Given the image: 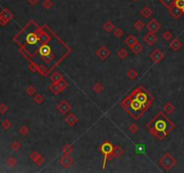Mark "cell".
<instances>
[{"label": "cell", "instance_id": "1", "mask_svg": "<svg viewBox=\"0 0 184 173\" xmlns=\"http://www.w3.org/2000/svg\"><path fill=\"white\" fill-rule=\"evenodd\" d=\"M20 52L35 67L36 72L46 77L70 53V47L47 25L28 23L15 36Z\"/></svg>", "mask_w": 184, "mask_h": 173}, {"label": "cell", "instance_id": "2", "mask_svg": "<svg viewBox=\"0 0 184 173\" xmlns=\"http://www.w3.org/2000/svg\"><path fill=\"white\" fill-rule=\"evenodd\" d=\"M153 97L144 87L135 88L121 102V106L135 120L139 119L152 106Z\"/></svg>", "mask_w": 184, "mask_h": 173}, {"label": "cell", "instance_id": "3", "mask_svg": "<svg viewBox=\"0 0 184 173\" xmlns=\"http://www.w3.org/2000/svg\"><path fill=\"white\" fill-rule=\"evenodd\" d=\"M146 128L155 137L162 140L173 130L174 123L165 116L162 112H159L151 122L146 124Z\"/></svg>", "mask_w": 184, "mask_h": 173}, {"label": "cell", "instance_id": "4", "mask_svg": "<svg viewBox=\"0 0 184 173\" xmlns=\"http://www.w3.org/2000/svg\"><path fill=\"white\" fill-rule=\"evenodd\" d=\"M176 163V159L169 152H166L164 155H162V157H161V159L159 160V165L166 170H170Z\"/></svg>", "mask_w": 184, "mask_h": 173}, {"label": "cell", "instance_id": "5", "mask_svg": "<svg viewBox=\"0 0 184 173\" xmlns=\"http://www.w3.org/2000/svg\"><path fill=\"white\" fill-rule=\"evenodd\" d=\"M113 148H114V145L109 141H104V143L101 144V145L99 146V151L104 155V161H103V164H102V169L106 168V162H107V157L112 153Z\"/></svg>", "mask_w": 184, "mask_h": 173}, {"label": "cell", "instance_id": "6", "mask_svg": "<svg viewBox=\"0 0 184 173\" xmlns=\"http://www.w3.org/2000/svg\"><path fill=\"white\" fill-rule=\"evenodd\" d=\"M14 17V14L7 8H4L0 12V25L5 26Z\"/></svg>", "mask_w": 184, "mask_h": 173}, {"label": "cell", "instance_id": "7", "mask_svg": "<svg viewBox=\"0 0 184 173\" xmlns=\"http://www.w3.org/2000/svg\"><path fill=\"white\" fill-rule=\"evenodd\" d=\"M165 55L164 53L159 50V49H155L152 52V53L150 54V58L155 62V63H160V62L164 59Z\"/></svg>", "mask_w": 184, "mask_h": 173}, {"label": "cell", "instance_id": "8", "mask_svg": "<svg viewBox=\"0 0 184 173\" xmlns=\"http://www.w3.org/2000/svg\"><path fill=\"white\" fill-rule=\"evenodd\" d=\"M145 26H146L147 30H149V32H152V33L158 32L162 27L161 24L155 18H152L149 23H147V24Z\"/></svg>", "mask_w": 184, "mask_h": 173}, {"label": "cell", "instance_id": "9", "mask_svg": "<svg viewBox=\"0 0 184 173\" xmlns=\"http://www.w3.org/2000/svg\"><path fill=\"white\" fill-rule=\"evenodd\" d=\"M60 164L63 167H64L65 169H69L74 164V160L69 154H64V156H63L60 159Z\"/></svg>", "mask_w": 184, "mask_h": 173}, {"label": "cell", "instance_id": "10", "mask_svg": "<svg viewBox=\"0 0 184 173\" xmlns=\"http://www.w3.org/2000/svg\"><path fill=\"white\" fill-rule=\"evenodd\" d=\"M57 109H58V111L60 113V114H63V115H66L70 110L71 109V106L66 101V100H63V101H60L58 106H57Z\"/></svg>", "mask_w": 184, "mask_h": 173}, {"label": "cell", "instance_id": "11", "mask_svg": "<svg viewBox=\"0 0 184 173\" xmlns=\"http://www.w3.org/2000/svg\"><path fill=\"white\" fill-rule=\"evenodd\" d=\"M111 52L110 51L106 48V47L105 46H102L100 47V48L96 52V55L101 60H105L106 59H107L109 56H110Z\"/></svg>", "mask_w": 184, "mask_h": 173}, {"label": "cell", "instance_id": "12", "mask_svg": "<svg viewBox=\"0 0 184 173\" xmlns=\"http://www.w3.org/2000/svg\"><path fill=\"white\" fill-rule=\"evenodd\" d=\"M168 10H169V13H170V14L172 15L174 19H179L180 17V15H182V14H183V12L179 7H177L175 5H173L172 7H170Z\"/></svg>", "mask_w": 184, "mask_h": 173}, {"label": "cell", "instance_id": "13", "mask_svg": "<svg viewBox=\"0 0 184 173\" xmlns=\"http://www.w3.org/2000/svg\"><path fill=\"white\" fill-rule=\"evenodd\" d=\"M157 36L155 35V33H152V32H149L148 34H146L144 37V41L148 44V45H152L155 43L156 41H157Z\"/></svg>", "mask_w": 184, "mask_h": 173}, {"label": "cell", "instance_id": "14", "mask_svg": "<svg viewBox=\"0 0 184 173\" xmlns=\"http://www.w3.org/2000/svg\"><path fill=\"white\" fill-rule=\"evenodd\" d=\"M134 153L137 155H144L146 153V144L143 143L134 144Z\"/></svg>", "mask_w": 184, "mask_h": 173}, {"label": "cell", "instance_id": "15", "mask_svg": "<svg viewBox=\"0 0 184 173\" xmlns=\"http://www.w3.org/2000/svg\"><path fill=\"white\" fill-rule=\"evenodd\" d=\"M79 119L74 114H69L66 117H65V123L70 125V126H73L77 123H78Z\"/></svg>", "mask_w": 184, "mask_h": 173}, {"label": "cell", "instance_id": "16", "mask_svg": "<svg viewBox=\"0 0 184 173\" xmlns=\"http://www.w3.org/2000/svg\"><path fill=\"white\" fill-rule=\"evenodd\" d=\"M169 46H170V48H171L172 50H173V51L176 52V51H179V50L181 48L182 42H181L178 38H175V39H173V40L170 42Z\"/></svg>", "mask_w": 184, "mask_h": 173}, {"label": "cell", "instance_id": "17", "mask_svg": "<svg viewBox=\"0 0 184 173\" xmlns=\"http://www.w3.org/2000/svg\"><path fill=\"white\" fill-rule=\"evenodd\" d=\"M175 107L171 103V102H167L164 106H163V111L164 113H166L167 115H171L174 112Z\"/></svg>", "mask_w": 184, "mask_h": 173}, {"label": "cell", "instance_id": "18", "mask_svg": "<svg viewBox=\"0 0 184 173\" xmlns=\"http://www.w3.org/2000/svg\"><path fill=\"white\" fill-rule=\"evenodd\" d=\"M103 28H104V30L106 31L107 34H109V33H111L112 31L115 29V24L112 23V21L107 20V21L105 22V24L103 25Z\"/></svg>", "mask_w": 184, "mask_h": 173}, {"label": "cell", "instance_id": "19", "mask_svg": "<svg viewBox=\"0 0 184 173\" xmlns=\"http://www.w3.org/2000/svg\"><path fill=\"white\" fill-rule=\"evenodd\" d=\"M113 155L115 156V158H119V157L123 156L125 153L124 150H123L120 146L118 145H115L114 148H113V151H112Z\"/></svg>", "mask_w": 184, "mask_h": 173}, {"label": "cell", "instance_id": "20", "mask_svg": "<svg viewBox=\"0 0 184 173\" xmlns=\"http://www.w3.org/2000/svg\"><path fill=\"white\" fill-rule=\"evenodd\" d=\"M124 42H125L128 47H132L134 44H135V43L137 42V39H136V37H135L134 35H128V36L125 39Z\"/></svg>", "mask_w": 184, "mask_h": 173}, {"label": "cell", "instance_id": "21", "mask_svg": "<svg viewBox=\"0 0 184 173\" xmlns=\"http://www.w3.org/2000/svg\"><path fill=\"white\" fill-rule=\"evenodd\" d=\"M130 49L132 50L134 54H139L142 52V50H143V45L140 42H137L135 44H134L132 47H130Z\"/></svg>", "mask_w": 184, "mask_h": 173}, {"label": "cell", "instance_id": "22", "mask_svg": "<svg viewBox=\"0 0 184 173\" xmlns=\"http://www.w3.org/2000/svg\"><path fill=\"white\" fill-rule=\"evenodd\" d=\"M49 89L53 94H55V95H58V94H60L61 91H63V90H61V88L59 87L58 83H55V82H52V84L49 86Z\"/></svg>", "mask_w": 184, "mask_h": 173}, {"label": "cell", "instance_id": "23", "mask_svg": "<svg viewBox=\"0 0 184 173\" xmlns=\"http://www.w3.org/2000/svg\"><path fill=\"white\" fill-rule=\"evenodd\" d=\"M141 14H142V17H144V18H149L152 14V10L148 6H144L141 10Z\"/></svg>", "mask_w": 184, "mask_h": 173}, {"label": "cell", "instance_id": "24", "mask_svg": "<svg viewBox=\"0 0 184 173\" xmlns=\"http://www.w3.org/2000/svg\"><path fill=\"white\" fill-rule=\"evenodd\" d=\"M61 78H63V75H61L60 72H58V71H55V72H53L52 74V76L50 77V80L52 81V82H55V83H57L58 81H60Z\"/></svg>", "mask_w": 184, "mask_h": 173}, {"label": "cell", "instance_id": "25", "mask_svg": "<svg viewBox=\"0 0 184 173\" xmlns=\"http://www.w3.org/2000/svg\"><path fill=\"white\" fill-rule=\"evenodd\" d=\"M144 24L141 21V20H136L134 24V27L135 28V30H137L138 32H141V31L144 29Z\"/></svg>", "mask_w": 184, "mask_h": 173}, {"label": "cell", "instance_id": "26", "mask_svg": "<svg viewBox=\"0 0 184 173\" xmlns=\"http://www.w3.org/2000/svg\"><path fill=\"white\" fill-rule=\"evenodd\" d=\"M160 2L164 6V7L169 9V8L172 7L174 5L175 0H160Z\"/></svg>", "mask_w": 184, "mask_h": 173}, {"label": "cell", "instance_id": "27", "mask_svg": "<svg viewBox=\"0 0 184 173\" xmlns=\"http://www.w3.org/2000/svg\"><path fill=\"white\" fill-rule=\"evenodd\" d=\"M127 55H128V52L125 48H122L117 52V56L120 59H126L127 57Z\"/></svg>", "mask_w": 184, "mask_h": 173}, {"label": "cell", "instance_id": "28", "mask_svg": "<svg viewBox=\"0 0 184 173\" xmlns=\"http://www.w3.org/2000/svg\"><path fill=\"white\" fill-rule=\"evenodd\" d=\"M126 75H127V77L130 78V80H135L137 75H138V73H137V71L135 70H133L132 69V70H130L127 71Z\"/></svg>", "mask_w": 184, "mask_h": 173}, {"label": "cell", "instance_id": "29", "mask_svg": "<svg viewBox=\"0 0 184 173\" xmlns=\"http://www.w3.org/2000/svg\"><path fill=\"white\" fill-rule=\"evenodd\" d=\"M104 89V87L101 83H96L94 86H93V90L95 91V93L97 94H100Z\"/></svg>", "mask_w": 184, "mask_h": 173}, {"label": "cell", "instance_id": "30", "mask_svg": "<svg viewBox=\"0 0 184 173\" xmlns=\"http://www.w3.org/2000/svg\"><path fill=\"white\" fill-rule=\"evenodd\" d=\"M42 6L45 9H51L53 6V2L52 0H44L42 3Z\"/></svg>", "mask_w": 184, "mask_h": 173}, {"label": "cell", "instance_id": "31", "mask_svg": "<svg viewBox=\"0 0 184 173\" xmlns=\"http://www.w3.org/2000/svg\"><path fill=\"white\" fill-rule=\"evenodd\" d=\"M124 31H123L121 28H116L114 31V35L116 38H121L123 35H124Z\"/></svg>", "mask_w": 184, "mask_h": 173}, {"label": "cell", "instance_id": "32", "mask_svg": "<svg viewBox=\"0 0 184 173\" xmlns=\"http://www.w3.org/2000/svg\"><path fill=\"white\" fill-rule=\"evenodd\" d=\"M57 83H58L59 87L61 88V90H64V89L68 87V85H69V83L64 80V78H61V80H60V81H58Z\"/></svg>", "mask_w": 184, "mask_h": 173}, {"label": "cell", "instance_id": "33", "mask_svg": "<svg viewBox=\"0 0 184 173\" xmlns=\"http://www.w3.org/2000/svg\"><path fill=\"white\" fill-rule=\"evenodd\" d=\"M63 153L64 154H70L71 151H72V147H71V145H70L69 144H66L65 145H63Z\"/></svg>", "mask_w": 184, "mask_h": 173}, {"label": "cell", "instance_id": "34", "mask_svg": "<svg viewBox=\"0 0 184 173\" xmlns=\"http://www.w3.org/2000/svg\"><path fill=\"white\" fill-rule=\"evenodd\" d=\"M174 5L177 7H179L183 12V14H184V0H175Z\"/></svg>", "mask_w": 184, "mask_h": 173}, {"label": "cell", "instance_id": "35", "mask_svg": "<svg viewBox=\"0 0 184 173\" xmlns=\"http://www.w3.org/2000/svg\"><path fill=\"white\" fill-rule=\"evenodd\" d=\"M34 101L36 104H42L44 101V98H43V96L42 95V94H37V95H35V97L34 98Z\"/></svg>", "mask_w": 184, "mask_h": 173}, {"label": "cell", "instance_id": "36", "mask_svg": "<svg viewBox=\"0 0 184 173\" xmlns=\"http://www.w3.org/2000/svg\"><path fill=\"white\" fill-rule=\"evenodd\" d=\"M162 38L165 41H170L172 38V33L170 32V31H166V32H164L162 34Z\"/></svg>", "mask_w": 184, "mask_h": 173}, {"label": "cell", "instance_id": "37", "mask_svg": "<svg viewBox=\"0 0 184 173\" xmlns=\"http://www.w3.org/2000/svg\"><path fill=\"white\" fill-rule=\"evenodd\" d=\"M11 126H12V123H11V122H10L8 119H6V120L3 121V123H2V127H3L4 129L7 130V129H9Z\"/></svg>", "mask_w": 184, "mask_h": 173}, {"label": "cell", "instance_id": "38", "mask_svg": "<svg viewBox=\"0 0 184 173\" xmlns=\"http://www.w3.org/2000/svg\"><path fill=\"white\" fill-rule=\"evenodd\" d=\"M17 161L15 160L14 158H13V157H11V158H9L6 161V164L10 167H14L15 165H17Z\"/></svg>", "mask_w": 184, "mask_h": 173}, {"label": "cell", "instance_id": "39", "mask_svg": "<svg viewBox=\"0 0 184 173\" xmlns=\"http://www.w3.org/2000/svg\"><path fill=\"white\" fill-rule=\"evenodd\" d=\"M26 93H27V95L29 96H34V94H35V88L33 87V86H29L27 88H26Z\"/></svg>", "mask_w": 184, "mask_h": 173}, {"label": "cell", "instance_id": "40", "mask_svg": "<svg viewBox=\"0 0 184 173\" xmlns=\"http://www.w3.org/2000/svg\"><path fill=\"white\" fill-rule=\"evenodd\" d=\"M129 131L132 134H135V133H137L138 131H139V127H138L135 123H132V124H130V126H129Z\"/></svg>", "mask_w": 184, "mask_h": 173}, {"label": "cell", "instance_id": "41", "mask_svg": "<svg viewBox=\"0 0 184 173\" xmlns=\"http://www.w3.org/2000/svg\"><path fill=\"white\" fill-rule=\"evenodd\" d=\"M11 147H12V149L14 151H18L21 148V144H20V143H18L17 141H13V143H12Z\"/></svg>", "mask_w": 184, "mask_h": 173}, {"label": "cell", "instance_id": "42", "mask_svg": "<svg viewBox=\"0 0 184 173\" xmlns=\"http://www.w3.org/2000/svg\"><path fill=\"white\" fill-rule=\"evenodd\" d=\"M19 133H20L22 135H26V134H28V133H29V128H28V126H26V125H23V126L19 129Z\"/></svg>", "mask_w": 184, "mask_h": 173}, {"label": "cell", "instance_id": "43", "mask_svg": "<svg viewBox=\"0 0 184 173\" xmlns=\"http://www.w3.org/2000/svg\"><path fill=\"white\" fill-rule=\"evenodd\" d=\"M40 156V154L36 151H33L32 153L30 154V159L32 160L33 162H35L37 159H38V157Z\"/></svg>", "mask_w": 184, "mask_h": 173}, {"label": "cell", "instance_id": "44", "mask_svg": "<svg viewBox=\"0 0 184 173\" xmlns=\"http://www.w3.org/2000/svg\"><path fill=\"white\" fill-rule=\"evenodd\" d=\"M7 110H8V107L5 104H1V105H0V113H1V114L6 113Z\"/></svg>", "mask_w": 184, "mask_h": 173}, {"label": "cell", "instance_id": "45", "mask_svg": "<svg viewBox=\"0 0 184 173\" xmlns=\"http://www.w3.org/2000/svg\"><path fill=\"white\" fill-rule=\"evenodd\" d=\"M34 162H35L38 166H41V165L44 162V158H42V157L40 155V156L38 157V159H37Z\"/></svg>", "mask_w": 184, "mask_h": 173}, {"label": "cell", "instance_id": "46", "mask_svg": "<svg viewBox=\"0 0 184 173\" xmlns=\"http://www.w3.org/2000/svg\"><path fill=\"white\" fill-rule=\"evenodd\" d=\"M28 3L30 5H32V6H36L39 2V0H27Z\"/></svg>", "mask_w": 184, "mask_h": 173}, {"label": "cell", "instance_id": "47", "mask_svg": "<svg viewBox=\"0 0 184 173\" xmlns=\"http://www.w3.org/2000/svg\"><path fill=\"white\" fill-rule=\"evenodd\" d=\"M132 1H138V0H132Z\"/></svg>", "mask_w": 184, "mask_h": 173}]
</instances>
